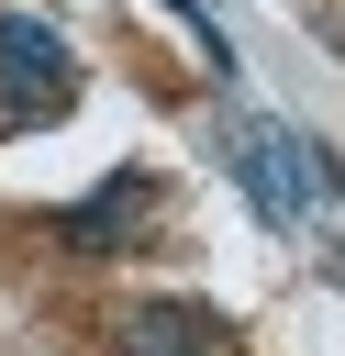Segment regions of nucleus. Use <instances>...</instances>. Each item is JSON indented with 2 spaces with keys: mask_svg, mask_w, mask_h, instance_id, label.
Returning a JSON list of instances; mask_svg holds the SVG:
<instances>
[{
  "mask_svg": "<svg viewBox=\"0 0 345 356\" xmlns=\"http://www.w3.org/2000/svg\"><path fill=\"white\" fill-rule=\"evenodd\" d=\"M223 156H234V189L256 200V222H300L323 200H345V167L300 134V122H256V111H223Z\"/></svg>",
  "mask_w": 345,
  "mask_h": 356,
  "instance_id": "1",
  "label": "nucleus"
},
{
  "mask_svg": "<svg viewBox=\"0 0 345 356\" xmlns=\"http://www.w3.org/2000/svg\"><path fill=\"white\" fill-rule=\"evenodd\" d=\"M67 100H78V56H67V33L33 22V11H11V22H0V111H11V122H56Z\"/></svg>",
  "mask_w": 345,
  "mask_h": 356,
  "instance_id": "2",
  "label": "nucleus"
},
{
  "mask_svg": "<svg viewBox=\"0 0 345 356\" xmlns=\"http://www.w3.org/2000/svg\"><path fill=\"white\" fill-rule=\"evenodd\" d=\"M145 211H156V178H145V167H111L78 211H56V245H67V256H111Z\"/></svg>",
  "mask_w": 345,
  "mask_h": 356,
  "instance_id": "3",
  "label": "nucleus"
},
{
  "mask_svg": "<svg viewBox=\"0 0 345 356\" xmlns=\"http://www.w3.org/2000/svg\"><path fill=\"white\" fill-rule=\"evenodd\" d=\"M122 356H223V312L211 300H134Z\"/></svg>",
  "mask_w": 345,
  "mask_h": 356,
  "instance_id": "4",
  "label": "nucleus"
}]
</instances>
